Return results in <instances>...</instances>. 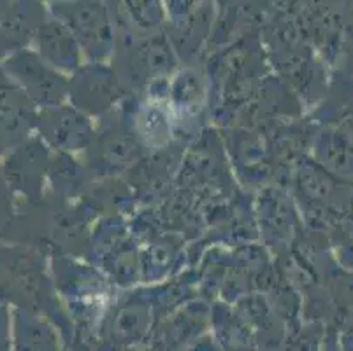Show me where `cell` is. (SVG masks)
I'll return each mask as SVG.
<instances>
[{
	"mask_svg": "<svg viewBox=\"0 0 353 351\" xmlns=\"http://www.w3.org/2000/svg\"><path fill=\"white\" fill-rule=\"evenodd\" d=\"M12 351H59L53 330L44 321L34 318H18L14 325Z\"/></svg>",
	"mask_w": 353,
	"mask_h": 351,
	"instance_id": "obj_1",
	"label": "cell"
},
{
	"mask_svg": "<svg viewBox=\"0 0 353 351\" xmlns=\"http://www.w3.org/2000/svg\"><path fill=\"white\" fill-rule=\"evenodd\" d=\"M341 350L353 351V328H350L348 332H345L341 336Z\"/></svg>",
	"mask_w": 353,
	"mask_h": 351,
	"instance_id": "obj_2",
	"label": "cell"
}]
</instances>
